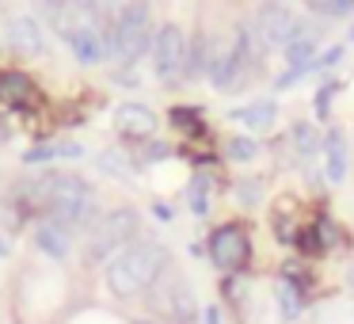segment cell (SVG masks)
Masks as SVG:
<instances>
[{"instance_id": "17", "label": "cell", "mask_w": 354, "mask_h": 324, "mask_svg": "<svg viewBox=\"0 0 354 324\" xmlns=\"http://www.w3.org/2000/svg\"><path fill=\"white\" fill-rule=\"evenodd\" d=\"M209 46H206V39H194L191 46H187V69H183V77L187 80H194V77H202V73H209Z\"/></svg>"}, {"instance_id": "13", "label": "cell", "mask_w": 354, "mask_h": 324, "mask_svg": "<svg viewBox=\"0 0 354 324\" xmlns=\"http://www.w3.org/2000/svg\"><path fill=\"white\" fill-rule=\"evenodd\" d=\"M274 115H278V107L270 100H259V103H248V107H240V111H232V118L236 123H244L248 130H270L274 126Z\"/></svg>"}, {"instance_id": "28", "label": "cell", "mask_w": 354, "mask_h": 324, "mask_svg": "<svg viewBox=\"0 0 354 324\" xmlns=\"http://www.w3.org/2000/svg\"><path fill=\"white\" fill-rule=\"evenodd\" d=\"M4 141H8V126L0 123V145H4Z\"/></svg>"}, {"instance_id": "15", "label": "cell", "mask_w": 354, "mask_h": 324, "mask_svg": "<svg viewBox=\"0 0 354 324\" xmlns=\"http://www.w3.org/2000/svg\"><path fill=\"white\" fill-rule=\"evenodd\" d=\"M31 96H35V88H31V80H27L24 73H0V103L24 107Z\"/></svg>"}, {"instance_id": "22", "label": "cell", "mask_w": 354, "mask_h": 324, "mask_svg": "<svg viewBox=\"0 0 354 324\" xmlns=\"http://www.w3.org/2000/svg\"><path fill=\"white\" fill-rule=\"evenodd\" d=\"M255 153H259V145H255L252 138H232L229 141V156H232V161H252Z\"/></svg>"}, {"instance_id": "6", "label": "cell", "mask_w": 354, "mask_h": 324, "mask_svg": "<svg viewBox=\"0 0 354 324\" xmlns=\"http://www.w3.org/2000/svg\"><path fill=\"white\" fill-rule=\"evenodd\" d=\"M301 31V24L293 19V12L278 0H267L259 12H255V24H252V35H255V46L259 50H286L290 39Z\"/></svg>"}, {"instance_id": "18", "label": "cell", "mask_w": 354, "mask_h": 324, "mask_svg": "<svg viewBox=\"0 0 354 324\" xmlns=\"http://www.w3.org/2000/svg\"><path fill=\"white\" fill-rule=\"evenodd\" d=\"M84 149L73 145V141H65V145H39V149H27L24 161L27 164H42V161H57V156H80Z\"/></svg>"}, {"instance_id": "11", "label": "cell", "mask_w": 354, "mask_h": 324, "mask_svg": "<svg viewBox=\"0 0 354 324\" xmlns=\"http://www.w3.org/2000/svg\"><path fill=\"white\" fill-rule=\"evenodd\" d=\"M69 50H73V57H77L80 65H95V62L107 57V42H103V35L95 31L92 24L69 35Z\"/></svg>"}, {"instance_id": "7", "label": "cell", "mask_w": 354, "mask_h": 324, "mask_svg": "<svg viewBox=\"0 0 354 324\" xmlns=\"http://www.w3.org/2000/svg\"><path fill=\"white\" fill-rule=\"evenodd\" d=\"M153 69L164 84H176L187 69V39L176 24H160L153 35Z\"/></svg>"}, {"instance_id": "31", "label": "cell", "mask_w": 354, "mask_h": 324, "mask_svg": "<svg viewBox=\"0 0 354 324\" xmlns=\"http://www.w3.org/2000/svg\"><path fill=\"white\" fill-rule=\"evenodd\" d=\"M141 324H156V321H141Z\"/></svg>"}, {"instance_id": "16", "label": "cell", "mask_w": 354, "mask_h": 324, "mask_svg": "<svg viewBox=\"0 0 354 324\" xmlns=\"http://www.w3.org/2000/svg\"><path fill=\"white\" fill-rule=\"evenodd\" d=\"M35 244H39L50 260H65V255H69V233L50 225V222H42L39 229H35Z\"/></svg>"}, {"instance_id": "4", "label": "cell", "mask_w": 354, "mask_h": 324, "mask_svg": "<svg viewBox=\"0 0 354 324\" xmlns=\"http://www.w3.org/2000/svg\"><path fill=\"white\" fill-rule=\"evenodd\" d=\"M149 39H153V27H149V4L145 0H130L115 12V31H111L107 54H115L122 65L138 62L149 50Z\"/></svg>"}, {"instance_id": "1", "label": "cell", "mask_w": 354, "mask_h": 324, "mask_svg": "<svg viewBox=\"0 0 354 324\" xmlns=\"http://www.w3.org/2000/svg\"><path fill=\"white\" fill-rule=\"evenodd\" d=\"M27 202L46 214L42 222L57 225L65 233H80L88 225H95V191L84 176H73V172L39 176L27 191Z\"/></svg>"}, {"instance_id": "3", "label": "cell", "mask_w": 354, "mask_h": 324, "mask_svg": "<svg viewBox=\"0 0 354 324\" xmlns=\"http://www.w3.org/2000/svg\"><path fill=\"white\" fill-rule=\"evenodd\" d=\"M138 210L130 206H118L111 210V214H103L100 222L92 225V233H88V260L92 263H111L118 252H126V248L138 240Z\"/></svg>"}, {"instance_id": "21", "label": "cell", "mask_w": 354, "mask_h": 324, "mask_svg": "<svg viewBox=\"0 0 354 324\" xmlns=\"http://www.w3.org/2000/svg\"><path fill=\"white\" fill-rule=\"evenodd\" d=\"M191 210H194V214H206V210H209V179L206 176L191 183Z\"/></svg>"}, {"instance_id": "30", "label": "cell", "mask_w": 354, "mask_h": 324, "mask_svg": "<svg viewBox=\"0 0 354 324\" xmlns=\"http://www.w3.org/2000/svg\"><path fill=\"white\" fill-rule=\"evenodd\" d=\"M351 42H354V19H351Z\"/></svg>"}, {"instance_id": "12", "label": "cell", "mask_w": 354, "mask_h": 324, "mask_svg": "<svg viewBox=\"0 0 354 324\" xmlns=\"http://www.w3.org/2000/svg\"><path fill=\"white\" fill-rule=\"evenodd\" d=\"M324 176L331 183H343L346 179V141L343 130H328L324 134Z\"/></svg>"}, {"instance_id": "19", "label": "cell", "mask_w": 354, "mask_h": 324, "mask_svg": "<svg viewBox=\"0 0 354 324\" xmlns=\"http://www.w3.org/2000/svg\"><path fill=\"white\" fill-rule=\"evenodd\" d=\"M290 138H293V149H297V156H313L316 149H320V138H316V130H313L308 123H297Z\"/></svg>"}, {"instance_id": "29", "label": "cell", "mask_w": 354, "mask_h": 324, "mask_svg": "<svg viewBox=\"0 0 354 324\" xmlns=\"http://www.w3.org/2000/svg\"><path fill=\"white\" fill-rule=\"evenodd\" d=\"M4 252H8V240H4V237H0V255H4Z\"/></svg>"}, {"instance_id": "10", "label": "cell", "mask_w": 354, "mask_h": 324, "mask_svg": "<svg viewBox=\"0 0 354 324\" xmlns=\"http://www.w3.org/2000/svg\"><path fill=\"white\" fill-rule=\"evenodd\" d=\"M115 126L126 138H149V134L156 130V115L145 103H122V107L115 111Z\"/></svg>"}, {"instance_id": "5", "label": "cell", "mask_w": 354, "mask_h": 324, "mask_svg": "<svg viewBox=\"0 0 354 324\" xmlns=\"http://www.w3.org/2000/svg\"><path fill=\"white\" fill-rule=\"evenodd\" d=\"M153 305L176 324H194L198 321V305H194L191 282H187L183 275H176V271H164V275L153 282Z\"/></svg>"}, {"instance_id": "9", "label": "cell", "mask_w": 354, "mask_h": 324, "mask_svg": "<svg viewBox=\"0 0 354 324\" xmlns=\"http://www.w3.org/2000/svg\"><path fill=\"white\" fill-rule=\"evenodd\" d=\"M8 42H12V50L16 54H24V57H39L42 50H46V35H42V27L35 24L31 16H16L8 24Z\"/></svg>"}, {"instance_id": "26", "label": "cell", "mask_w": 354, "mask_h": 324, "mask_svg": "<svg viewBox=\"0 0 354 324\" xmlns=\"http://www.w3.org/2000/svg\"><path fill=\"white\" fill-rule=\"evenodd\" d=\"M331 96H335V84H324V92L316 96V115H328V103H331Z\"/></svg>"}, {"instance_id": "23", "label": "cell", "mask_w": 354, "mask_h": 324, "mask_svg": "<svg viewBox=\"0 0 354 324\" xmlns=\"http://www.w3.org/2000/svg\"><path fill=\"white\" fill-rule=\"evenodd\" d=\"M100 168L111 172V176H130V164H126L122 153H103L100 156Z\"/></svg>"}, {"instance_id": "24", "label": "cell", "mask_w": 354, "mask_h": 324, "mask_svg": "<svg viewBox=\"0 0 354 324\" xmlns=\"http://www.w3.org/2000/svg\"><path fill=\"white\" fill-rule=\"evenodd\" d=\"M171 123L183 126V130H191V134H198V130H202L198 111H187V107H176V111H171Z\"/></svg>"}, {"instance_id": "14", "label": "cell", "mask_w": 354, "mask_h": 324, "mask_svg": "<svg viewBox=\"0 0 354 324\" xmlns=\"http://www.w3.org/2000/svg\"><path fill=\"white\" fill-rule=\"evenodd\" d=\"M313 54H316V35L301 27V31L290 39V46H286V62H290V69H313L316 65Z\"/></svg>"}, {"instance_id": "20", "label": "cell", "mask_w": 354, "mask_h": 324, "mask_svg": "<svg viewBox=\"0 0 354 324\" xmlns=\"http://www.w3.org/2000/svg\"><path fill=\"white\" fill-rule=\"evenodd\" d=\"M274 290H278V305H282V316H286V321H293V316L301 313V298H297V286H293V282H278Z\"/></svg>"}, {"instance_id": "25", "label": "cell", "mask_w": 354, "mask_h": 324, "mask_svg": "<svg viewBox=\"0 0 354 324\" xmlns=\"http://www.w3.org/2000/svg\"><path fill=\"white\" fill-rule=\"evenodd\" d=\"M320 12H328V16H351L354 0H313Z\"/></svg>"}, {"instance_id": "27", "label": "cell", "mask_w": 354, "mask_h": 324, "mask_svg": "<svg viewBox=\"0 0 354 324\" xmlns=\"http://www.w3.org/2000/svg\"><path fill=\"white\" fill-rule=\"evenodd\" d=\"M206 324H221V316H217V309H206Z\"/></svg>"}, {"instance_id": "8", "label": "cell", "mask_w": 354, "mask_h": 324, "mask_svg": "<svg viewBox=\"0 0 354 324\" xmlns=\"http://www.w3.org/2000/svg\"><path fill=\"white\" fill-rule=\"evenodd\" d=\"M252 255V244H248V233L240 225H221V229L209 237V260L221 271H236L248 263Z\"/></svg>"}, {"instance_id": "2", "label": "cell", "mask_w": 354, "mask_h": 324, "mask_svg": "<svg viewBox=\"0 0 354 324\" xmlns=\"http://www.w3.org/2000/svg\"><path fill=\"white\" fill-rule=\"evenodd\" d=\"M168 271V252L156 240H133L126 252L107 263V286L115 298H138Z\"/></svg>"}]
</instances>
